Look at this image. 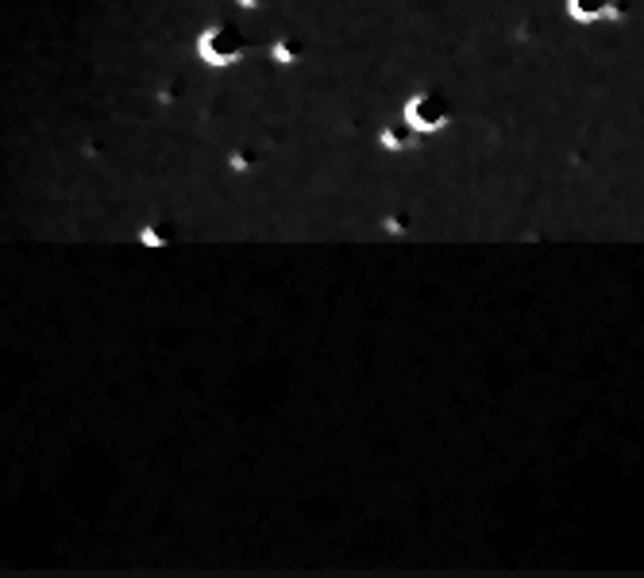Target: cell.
<instances>
[{
  "label": "cell",
  "instance_id": "cell-1",
  "mask_svg": "<svg viewBox=\"0 0 644 578\" xmlns=\"http://www.w3.org/2000/svg\"><path fill=\"white\" fill-rule=\"evenodd\" d=\"M398 120H402V128L413 135L417 143H421V139H436V135L448 132V124H452V105L444 101V93L421 85V89H413V93L402 101Z\"/></svg>",
  "mask_w": 644,
  "mask_h": 578
}]
</instances>
